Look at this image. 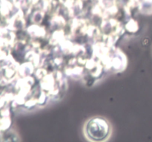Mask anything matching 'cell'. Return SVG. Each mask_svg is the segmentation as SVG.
<instances>
[{"instance_id": "cell-1", "label": "cell", "mask_w": 152, "mask_h": 142, "mask_svg": "<svg viewBox=\"0 0 152 142\" xmlns=\"http://www.w3.org/2000/svg\"><path fill=\"white\" fill-rule=\"evenodd\" d=\"M83 132L88 141L105 142L111 135V127L106 119L94 117L85 124Z\"/></svg>"}, {"instance_id": "cell-2", "label": "cell", "mask_w": 152, "mask_h": 142, "mask_svg": "<svg viewBox=\"0 0 152 142\" xmlns=\"http://www.w3.org/2000/svg\"><path fill=\"white\" fill-rule=\"evenodd\" d=\"M28 29H30V34L32 35V37H42L45 34V31L44 28L37 24H34L30 28H28Z\"/></svg>"}, {"instance_id": "cell-3", "label": "cell", "mask_w": 152, "mask_h": 142, "mask_svg": "<svg viewBox=\"0 0 152 142\" xmlns=\"http://www.w3.org/2000/svg\"><path fill=\"white\" fill-rule=\"evenodd\" d=\"M45 16V12L43 10H39L34 12L32 15V21L34 24H39L42 21Z\"/></svg>"}, {"instance_id": "cell-4", "label": "cell", "mask_w": 152, "mask_h": 142, "mask_svg": "<svg viewBox=\"0 0 152 142\" xmlns=\"http://www.w3.org/2000/svg\"><path fill=\"white\" fill-rule=\"evenodd\" d=\"M126 28L129 31H131V32H134V31H137L138 29L137 22L136 21L134 20V19H131V20H129V22L126 24Z\"/></svg>"}, {"instance_id": "cell-5", "label": "cell", "mask_w": 152, "mask_h": 142, "mask_svg": "<svg viewBox=\"0 0 152 142\" xmlns=\"http://www.w3.org/2000/svg\"><path fill=\"white\" fill-rule=\"evenodd\" d=\"M84 1H87V0H84Z\"/></svg>"}]
</instances>
